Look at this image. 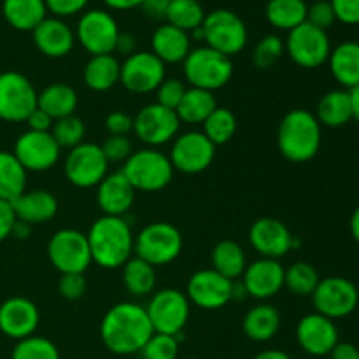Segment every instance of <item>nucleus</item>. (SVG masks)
<instances>
[{
    "label": "nucleus",
    "instance_id": "nucleus-1",
    "mask_svg": "<svg viewBox=\"0 0 359 359\" xmlns=\"http://www.w3.org/2000/svg\"><path fill=\"white\" fill-rule=\"evenodd\" d=\"M154 335L146 307L135 302H121L109 309L100 323V339L105 349L118 356L139 354Z\"/></svg>",
    "mask_w": 359,
    "mask_h": 359
},
{
    "label": "nucleus",
    "instance_id": "nucleus-2",
    "mask_svg": "<svg viewBox=\"0 0 359 359\" xmlns=\"http://www.w3.org/2000/svg\"><path fill=\"white\" fill-rule=\"evenodd\" d=\"M91 259L105 270L121 269L133 255L135 235L126 217L102 216L86 233Z\"/></svg>",
    "mask_w": 359,
    "mask_h": 359
},
{
    "label": "nucleus",
    "instance_id": "nucleus-3",
    "mask_svg": "<svg viewBox=\"0 0 359 359\" xmlns=\"http://www.w3.org/2000/svg\"><path fill=\"white\" fill-rule=\"evenodd\" d=\"M323 126L311 111L293 109L277 128V146L280 154L293 163H307L321 149Z\"/></svg>",
    "mask_w": 359,
    "mask_h": 359
},
{
    "label": "nucleus",
    "instance_id": "nucleus-4",
    "mask_svg": "<svg viewBox=\"0 0 359 359\" xmlns=\"http://www.w3.org/2000/svg\"><path fill=\"white\" fill-rule=\"evenodd\" d=\"M184 79L191 84V88L216 91L226 86L233 77V62L230 56L202 46L189 51L182 62Z\"/></svg>",
    "mask_w": 359,
    "mask_h": 359
},
{
    "label": "nucleus",
    "instance_id": "nucleus-5",
    "mask_svg": "<svg viewBox=\"0 0 359 359\" xmlns=\"http://www.w3.org/2000/svg\"><path fill=\"white\" fill-rule=\"evenodd\" d=\"M123 175L135 188V191L154 193L167 188L174 179V167L170 158L156 147L133 151L123 163Z\"/></svg>",
    "mask_w": 359,
    "mask_h": 359
},
{
    "label": "nucleus",
    "instance_id": "nucleus-6",
    "mask_svg": "<svg viewBox=\"0 0 359 359\" xmlns=\"http://www.w3.org/2000/svg\"><path fill=\"white\" fill-rule=\"evenodd\" d=\"M133 252L149 265H168L182 252V233L177 226L165 221H156L144 226L135 237Z\"/></svg>",
    "mask_w": 359,
    "mask_h": 359
},
{
    "label": "nucleus",
    "instance_id": "nucleus-7",
    "mask_svg": "<svg viewBox=\"0 0 359 359\" xmlns=\"http://www.w3.org/2000/svg\"><path fill=\"white\" fill-rule=\"evenodd\" d=\"M202 32L205 46L230 58L244 51L248 46V27L244 20L230 9H214L205 14Z\"/></svg>",
    "mask_w": 359,
    "mask_h": 359
},
{
    "label": "nucleus",
    "instance_id": "nucleus-8",
    "mask_svg": "<svg viewBox=\"0 0 359 359\" xmlns=\"http://www.w3.org/2000/svg\"><path fill=\"white\" fill-rule=\"evenodd\" d=\"M189 311H191V304L186 293L175 287L156 291L151 297L149 304L146 305V312L149 316L154 333L172 337L182 335V330L188 325Z\"/></svg>",
    "mask_w": 359,
    "mask_h": 359
},
{
    "label": "nucleus",
    "instance_id": "nucleus-9",
    "mask_svg": "<svg viewBox=\"0 0 359 359\" xmlns=\"http://www.w3.org/2000/svg\"><path fill=\"white\" fill-rule=\"evenodd\" d=\"M48 258L60 273H84L93 263L86 233L63 228L48 242Z\"/></svg>",
    "mask_w": 359,
    "mask_h": 359
},
{
    "label": "nucleus",
    "instance_id": "nucleus-10",
    "mask_svg": "<svg viewBox=\"0 0 359 359\" xmlns=\"http://www.w3.org/2000/svg\"><path fill=\"white\" fill-rule=\"evenodd\" d=\"M39 93L32 81L16 70L0 74V119L25 123L37 109Z\"/></svg>",
    "mask_w": 359,
    "mask_h": 359
},
{
    "label": "nucleus",
    "instance_id": "nucleus-11",
    "mask_svg": "<svg viewBox=\"0 0 359 359\" xmlns=\"http://www.w3.org/2000/svg\"><path fill=\"white\" fill-rule=\"evenodd\" d=\"M311 298L314 312L337 321L356 311L359 305V287L346 277H326L319 280Z\"/></svg>",
    "mask_w": 359,
    "mask_h": 359
},
{
    "label": "nucleus",
    "instance_id": "nucleus-12",
    "mask_svg": "<svg viewBox=\"0 0 359 359\" xmlns=\"http://www.w3.org/2000/svg\"><path fill=\"white\" fill-rule=\"evenodd\" d=\"M63 172L76 188H97L109 174V161L98 144L83 142L67 153Z\"/></svg>",
    "mask_w": 359,
    "mask_h": 359
},
{
    "label": "nucleus",
    "instance_id": "nucleus-13",
    "mask_svg": "<svg viewBox=\"0 0 359 359\" xmlns=\"http://www.w3.org/2000/svg\"><path fill=\"white\" fill-rule=\"evenodd\" d=\"M170 163L174 170L186 175H196L205 172L216 158V146L200 130L179 133L172 140Z\"/></svg>",
    "mask_w": 359,
    "mask_h": 359
},
{
    "label": "nucleus",
    "instance_id": "nucleus-14",
    "mask_svg": "<svg viewBox=\"0 0 359 359\" xmlns=\"http://www.w3.org/2000/svg\"><path fill=\"white\" fill-rule=\"evenodd\" d=\"M284 48L298 67L318 69V67L328 63L332 42H330L326 30H321L305 21L287 34Z\"/></svg>",
    "mask_w": 359,
    "mask_h": 359
},
{
    "label": "nucleus",
    "instance_id": "nucleus-15",
    "mask_svg": "<svg viewBox=\"0 0 359 359\" xmlns=\"http://www.w3.org/2000/svg\"><path fill=\"white\" fill-rule=\"evenodd\" d=\"M119 27L114 16L104 9H91L81 16L76 28V41L81 42L84 51L91 56L114 55Z\"/></svg>",
    "mask_w": 359,
    "mask_h": 359
},
{
    "label": "nucleus",
    "instance_id": "nucleus-16",
    "mask_svg": "<svg viewBox=\"0 0 359 359\" xmlns=\"http://www.w3.org/2000/svg\"><path fill=\"white\" fill-rule=\"evenodd\" d=\"M181 121L172 109L160 104H147L133 118V133L149 147H160L179 135Z\"/></svg>",
    "mask_w": 359,
    "mask_h": 359
},
{
    "label": "nucleus",
    "instance_id": "nucleus-17",
    "mask_svg": "<svg viewBox=\"0 0 359 359\" xmlns=\"http://www.w3.org/2000/svg\"><path fill=\"white\" fill-rule=\"evenodd\" d=\"M165 79H167L165 63L151 51H137L123 60L119 83L130 93H153Z\"/></svg>",
    "mask_w": 359,
    "mask_h": 359
},
{
    "label": "nucleus",
    "instance_id": "nucleus-18",
    "mask_svg": "<svg viewBox=\"0 0 359 359\" xmlns=\"http://www.w3.org/2000/svg\"><path fill=\"white\" fill-rule=\"evenodd\" d=\"M233 280L226 279L214 269H203L193 273L186 284L189 304L202 311H219L231 302Z\"/></svg>",
    "mask_w": 359,
    "mask_h": 359
},
{
    "label": "nucleus",
    "instance_id": "nucleus-19",
    "mask_svg": "<svg viewBox=\"0 0 359 359\" xmlns=\"http://www.w3.org/2000/svg\"><path fill=\"white\" fill-rule=\"evenodd\" d=\"M13 154L27 172H48L58 163L62 149L51 132L27 130L14 142Z\"/></svg>",
    "mask_w": 359,
    "mask_h": 359
},
{
    "label": "nucleus",
    "instance_id": "nucleus-20",
    "mask_svg": "<svg viewBox=\"0 0 359 359\" xmlns=\"http://www.w3.org/2000/svg\"><path fill=\"white\" fill-rule=\"evenodd\" d=\"M249 242L259 258L280 259L298 245L290 228L276 217H259L249 228Z\"/></svg>",
    "mask_w": 359,
    "mask_h": 359
},
{
    "label": "nucleus",
    "instance_id": "nucleus-21",
    "mask_svg": "<svg viewBox=\"0 0 359 359\" xmlns=\"http://www.w3.org/2000/svg\"><path fill=\"white\" fill-rule=\"evenodd\" d=\"M297 342L300 349L309 356H330L333 347L340 342L339 328L332 319L325 318L318 312H311L298 321Z\"/></svg>",
    "mask_w": 359,
    "mask_h": 359
},
{
    "label": "nucleus",
    "instance_id": "nucleus-22",
    "mask_svg": "<svg viewBox=\"0 0 359 359\" xmlns=\"http://www.w3.org/2000/svg\"><path fill=\"white\" fill-rule=\"evenodd\" d=\"M284 270L286 269L280 265L279 259L259 258L245 266L241 283L248 291V297L266 302L283 291Z\"/></svg>",
    "mask_w": 359,
    "mask_h": 359
},
{
    "label": "nucleus",
    "instance_id": "nucleus-23",
    "mask_svg": "<svg viewBox=\"0 0 359 359\" xmlns=\"http://www.w3.org/2000/svg\"><path fill=\"white\" fill-rule=\"evenodd\" d=\"M41 323V312L32 300L11 297L0 304V332L13 340H23L35 335Z\"/></svg>",
    "mask_w": 359,
    "mask_h": 359
},
{
    "label": "nucleus",
    "instance_id": "nucleus-24",
    "mask_svg": "<svg viewBox=\"0 0 359 359\" xmlns=\"http://www.w3.org/2000/svg\"><path fill=\"white\" fill-rule=\"evenodd\" d=\"M135 188L123 172H111L97 186V203L104 216L125 217L135 202Z\"/></svg>",
    "mask_w": 359,
    "mask_h": 359
},
{
    "label": "nucleus",
    "instance_id": "nucleus-25",
    "mask_svg": "<svg viewBox=\"0 0 359 359\" xmlns=\"http://www.w3.org/2000/svg\"><path fill=\"white\" fill-rule=\"evenodd\" d=\"M32 39L39 51L53 60L65 58L76 44V34L72 28L60 18H46L34 32Z\"/></svg>",
    "mask_w": 359,
    "mask_h": 359
},
{
    "label": "nucleus",
    "instance_id": "nucleus-26",
    "mask_svg": "<svg viewBox=\"0 0 359 359\" xmlns=\"http://www.w3.org/2000/svg\"><path fill=\"white\" fill-rule=\"evenodd\" d=\"M11 205L16 214V219L30 226L49 223L58 214V200L51 191H46V189L25 191Z\"/></svg>",
    "mask_w": 359,
    "mask_h": 359
},
{
    "label": "nucleus",
    "instance_id": "nucleus-27",
    "mask_svg": "<svg viewBox=\"0 0 359 359\" xmlns=\"http://www.w3.org/2000/svg\"><path fill=\"white\" fill-rule=\"evenodd\" d=\"M151 48H153L151 53L160 58L165 65L182 63L191 51V37L188 32L163 23L154 30L153 37H151Z\"/></svg>",
    "mask_w": 359,
    "mask_h": 359
},
{
    "label": "nucleus",
    "instance_id": "nucleus-28",
    "mask_svg": "<svg viewBox=\"0 0 359 359\" xmlns=\"http://www.w3.org/2000/svg\"><path fill=\"white\" fill-rule=\"evenodd\" d=\"M280 330V312L270 304H258L245 312L242 319V332L256 344L270 342Z\"/></svg>",
    "mask_w": 359,
    "mask_h": 359
},
{
    "label": "nucleus",
    "instance_id": "nucleus-29",
    "mask_svg": "<svg viewBox=\"0 0 359 359\" xmlns=\"http://www.w3.org/2000/svg\"><path fill=\"white\" fill-rule=\"evenodd\" d=\"M333 79L344 88L353 90L359 84V42L346 41L332 49L328 58Z\"/></svg>",
    "mask_w": 359,
    "mask_h": 359
},
{
    "label": "nucleus",
    "instance_id": "nucleus-30",
    "mask_svg": "<svg viewBox=\"0 0 359 359\" xmlns=\"http://www.w3.org/2000/svg\"><path fill=\"white\" fill-rule=\"evenodd\" d=\"M316 118L319 125L326 128H342L353 119V104H351L349 90L337 88L328 91L318 102Z\"/></svg>",
    "mask_w": 359,
    "mask_h": 359
},
{
    "label": "nucleus",
    "instance_id": "nucleus-31",
    "mask_svg": "<svg viewBox=\"0 0 359 359\" xmlns=\"http://www.w3.org/2000/svg\"><path fill=\"white\" fill-rule=\"evenodd\" d=\"M4 20L18 32H34L48 18L44 0H4Z\"/></svg>",
    "mask_w": 359,
    "mask_h": 359
},
{
    "label": "nucleus",
    "instance_id": "nucleus-32",
    "mask_svg": "<svg viewBox=\"0 0 359 359\" xmlns=\"http://www.w3.org/2000/svg\"><path fill=\"white\" fill-rule=\"evenodd\" d=\"M121 62L114 55L91 56L83 70V81L91 91L104 93L119 83Z\"/></svg>",
    "mask_w": 359,
    "mask_h": 359
},
{
    "label": "nucleus",
    "instance_id": "nucleus-33",
    "mask_svg": "<svg viewBox=\"0 0 359 359\" xmlns=\"http://www.w3.org/2000/svg\"><path fill=\"white\" fill-rule=\"evenodd\" d=\"M77 98L76 90L65 83H51L39 93L37 107L51 116L53 121L76 114Z\"/></svg>",
    "mask_w": 359,
    "mask_h": 359
},
{
    "label": "nucleus",
    "instance_id": "nucleus-34",
    "mask_svg": "<svg viewBox=\"0 0 359 359\" xmlns=\"http://www.w3.org/2000/svg\"><path fill=\"white\" fill-rule=\"evenodd\" d=\"M216 107L217 102L212 91L188 88L181 104L175 109V114L184 125H203V121L216 111Z\"/></svg>",
    "mask_w": 359,
    "mask_h": 359
},
{
    "label": "nucleus",
    "instance_id": "nucleus-35",
    "mask_svg": "<svg viewBox=\"0 0 359 359\" xmlns=\"http://www.w3.org/2000/svg\"><path fill=\"white\" fill-rule=\"evenodd\" d=\"M121 280L126 293L133 298L147 297L156 287V269L139 256H132L121 266Z\"/></svg>",
    "mask_w": 359,
    "mask_h": 359
},
{
    "label": "nucleus",
    "instance_id": "nucleus-36",
    "mask_svg": "<svg viewBox=\"0 0 359 359\" xmlns=\"http://www.w3.org/2000/svg\"><path fill=\"white\" fill-rule=\"evenodd\" d=\"M212 269L230 280L241 279L248 266V258L242 245L235 241H221L214 245L210 255Z\"/></svg>",
    "mask_w": 359,
    "mask_h": 359
},
{
    "label": "nucleus",
    "instance_id": "nucleus-37",
    "mask_svg": "<svg viewBox=\"0 0 359 359\" xmlns=\"http://www.w3.org/2000/svg\"><path fill=\"white\" fill-rule=\"evenodd\" d=\"M27 174L13 151H0V200L13 203L27 191Z\"/></svg>",
    "mask_w": 359,
    "mask_h": 359
},
{
    "label": "nucleus",
    "instance_id": "nucleus-38",
    "mask_svg": "<svg viewBox=\"0 0 359 359\" xmlns=\"http://www.w3.org/2000/svg\"><path fill=\"white\" fill-rule=\"evenodd\" d=\"M307 7L305 0H269L265 14L273 28L291 32L307 21Z\"/></svg>",
    "mask_w": 359,
    "mask_h": 359
},
{
    "label": "nucleus",
    "instance_id": "nucleus-39",
    "mask_svg": "<svg viewBox=\"0 0 359 359\" xmlns=\"http://www.w3.org/2000/svg\"><path fill=\"white\" fill-rule=\"evenodd\" d=\"M165 20L172 27L191 34L193 30L202 27L205 20V11L198 0H170Z\"/></svg>",
    "mask_w": 359,
    "mask_h": 359
},
{
    "label": "nucleus",
    "instance_id": "nucleus-40",
    "mask_svg": "<svg viewBox=\"0 0 359 359\" xmlns=\"http://www.w3.org/2000/svg\"><path fill=\"white\" fill-rule=\"evenodd\" d=\"M237 128L238 123L233 112L228 107H219V105L202 125V132L216 147L230 142L237 133Z\"/></svg>",
    "mask_w": 359,
    "mask_h": 359
},
{
    "label": "nucleus",
    "instance_id": "nucleus-41",
    "mask_svg": "<svg viewBox=\"0 0 359 359\" xmlns=\"http://www.w3.org/2000/svg\"><path fill=\"white\" fill-rule=\"evenodd\" d=\"M319 277L318 270L307 262H297L284 270V287L294 297H311L318 287Z\"/></svg>",
    "mask_w": 359,
    "mask_h": 359
},
{
    "label": "nucleus",
    "instance_id": "nucleus-42",
    "mask_svg": "<svg viewBox=\"0 0 359 359\" xmlns=\"http://www.w3.org/2000/svg\"><path fill=\"white\" fill-rule=\"evenodd\" d=\"M53 139L60 146V149H74L79 144L84 142L86 137V125L76 114L67 116V118L56 119L51 128Z\"/></svg>",
    "mask_w": 359,
    "mask_h": 359
},
{
    "label": "nucleus",
    "instance_id": "nucleus-43",
    "mask_svg": "<svg viewBox=\"0 0 359 359\" xmlns=\"http://www.w3.org/2000/svg\"><path fill=\"white\" fill-rule=\"evenodd\" d=\"M11 359H60V351L56 344L46 337L32 335L18 340L11 353Z\"/></svg>",
    "mask_w": 359,
    "mask_h": 359
},
{
    "label": "nucleus",
    "instance_id": "nucleus-44",
    "mask_svg": "<svg viewBox=\"0 0 359 359\" xmlns=\"http://www.w3.org/2000/svg\"><path fill=\"white\" fill-rule=\"evenodd\" d=\"M284 53H286V48H284V41L279 35H265V37L259 39L258 44L255 46V51H252V63L262 70L272 69V67L283 58Z\"/></svg>",
    "mask_w": 359,
    "mask_h": 359
},
{
    "label": "nucleus",
    "instance_id": "nucleus-45",
    "mask_svg": "<svg viewBox=\"0 0 359 359\" xmlns=\"http://www.w3.org/2000/svg\"><path fill=\"white\" fill-rule=\"evenodd\" d=\"M139 354L142 356V359H177L179 339L172 335L154 333Z\"/></svg>",
    "mask_w": 359,
    "mask_h": 359
},
{
    "label": "nucleus",
    "instance_id": "nucleus-46",
    "mask_svg": "<svg viewBox=\"0 0 359 359\" xmlns=\"http://www.w3.org/2000/svg\"><path fill=\"white\" fill-rule=\"evenodd\" d=\"M186 90H188V88L184 86V83H182L181 79H175V77L165 79L156 90V104L175 111V109L179 107V104H181Z\"/></svg>",
    "mask_w": 359,
    "mask_h": 359
},
{
    "label": "nucleus",
    "instance_id": "nucleus-47",
    "mask_svg": "<svg viewBox=\"0 0 359 359\" xmlns=\"http://www.w3.org/2000/svg\"><path fill=\"white\" fill-rule=\"evenodd\" d=\"M100 147L109 163H125L133 153L132 140L125 135H109Z\"/></svg>",
    "mask_w": 359,
    "mask_h": 359
},
{
    "label": "nucleus",
    "instance_id": "nucleus-48",
    "mask_svg": "<svg viewBox=\"0 0 359 359\" xmlns=\"http://www.w3.org/2000/svg\"><path fill=\"white\" fill-rule=\"evenodd\" d=\"M86 279H84V273H63L60 277L58 283V293L60 297L65 298V300L76 302L79 298L84 297L86 293Z\"/></svg>",
    "mask_w": 359,
    "mask_h": 359
},
{
    "label": "nucleus",
    "instance_id": "nucleus-49",
    "mask_svg": "<svg viewBox=\"0 0 359 359\" xmlns=\"http://www.w3.org/2000/svg\"><path fill=\"white\" fill-rule=\"evenodd\" d=\"M335 21V11H333L330 0H318L307 7V23L314 25L321 30H328Z\"/></svg>",
    "mask_w": 359,
    "mask_h": 359
},
{
    "label": "nucleus",
    "instance_id": "nucleus-50",
    "mask_svg": "<svg viewBox=\"0 0 359 359\" xmlns=\"http://www.w3.org/2000/svg\"><path fill=\"white\" fill-rule=\"evenodd\" d=\"M48 13H51L55 18H69L83 13L86 9L90 0H44Z\"/></svg>",
    "mask_w": 359,
    "mask_h": 359
},
{
    "label": "nucleus",
    "instance_id": "nucleus-51",
    "mask_svg": "<svg viewBox=\"0 0 359 359\" xmlns=\"http://www.w3.org/2000/svg\"><path fill=\"white\" fill-rule=\"evenodd\" d=\"M337 21L344 25H359V0H330Z\"/></svg>",
    "mask_w": 359,
    "mask_h": 359
},
{
    "label": "nucleus",
    "instance_id": "nucleus-52",
    "mask_svg": "<svg viewBox=\"0 0 359 359\" xmlns=\"http://www.w3.org/2000/svg\"><path fill=\"white\" fill-rule=\"evenodd\" d=\"M104 125L109 135L128 137V133L133 132V118L123 111H114L111 114H107Z\"/></svg>",
    "mask_w": 359,
    "mask_h": 359
},
{
    "label": "nucleus",
    "instance_id": "nucleus-53",
    "mask_svg": "<svg viewBox=\"0 0 359 359\" xmlns=\"http://www.w3.org/2000/svg\"><path fill=\"white\" fill-rule=\"evenodd\" d=\"M16 224V214H14L11 202L0 200V244L13 235V228Z\"/></svg>",
    "mask_w": 359,
    "mask_h": 359
},
{
    "label": "nucleus",
    "instance_id": "nucleus-54",
    "mask_svg": "<svg viewBox=\"0 0 359 359\" xmlns=\"http://www.w3.org/2000/svg\"><path fill=\"white\" fill-rule=\"evenodd\" d=\"M25 123L28 125V130H34V132H51L53 123L55 121L51 119V116H48L44 111H41L37 107L28 116V119Z\"/></svg>",
    "mask_w": 359,
    "mask_h": 359
},
{
    "label": "nucleus",
    "instance_id": "nucleus-55",
    "mask_svg": "<svg viewBox=\"0 0 359 359\" xmlns=\"http://www.w3.org/2000/svg\"><path fill=\"white\" fill-rule=\"evenodd\" d=\"M168 6H170V0H144L140 9L151 20H165Z\"/></svg>",
    "mask_w": 359,
    "mask_h": 359
},
{
    "label": "nucleus",
    "instance_id": "nucleus-56",
    "mask_svg": "<svg viewBox=\"0 0 359 359\" xmlns=\"http://www.w3.org/2000/svg\"><path fill=\"white\" fill-rule=\"evenodd\" d=\"M114 53H118V55H123L125 58H126V56L133 55V53H137V39L133 37L130 32H119L118 41H116Z\"/></svg>",
    "mask_w": 359,
    "mask_h": 359
},
{
    "label": "nucleus",
    "instance_id": "nucleus-57",
    "mask_svg": "<svg viewBox=\"0 0 359 359\" xmlns=\"http://www.w3.org/2000/svg\"><path fill=\"white\" fill-rule=\"evenodd\" d=\"M330 359H359V349L351 342H339L330 353Z\"/></svg>",
    "mask_w": 359,
    "mask_h": 359
},
{
    "label": "nucleus",
    "instance_id": "nucleus-58",
    "mask_svg": "<svg viewBox=\"0 0 359 359\" xmlns=\"http://www.w3.org/2000/svg\"><path fill=\"white\" fill-rule=\"evenodd\" d=\"M105 6H109L111 9L116 11H130L135 9V7L142 6L144 0H104Z\"/></svg>",
    "mask_w": 359,
    "mask_h": 359
},
{
    "label": "nucleus",
    "instance_id": "nucleus-59",
    "mask_svg": "<svg viewBox=\"0 0 359 359\" xmlns=\"http://www.w3.org/2000/svg\"><path fill=\"white\" fill-rule=\"evenodd\" d=\"M252 359H293L286 351H280V349H266L262 351V353L256 354Z\"/></svg>",
    "mask_w": 359,
    "mask_h": 359
},
{
    "label": "nucleus",
    "instance_id": "nucleus-60",
    "mask_svg": "<svg viewBox=\"0 0 359 359\" xmlns=\"http://www.w3.org/2000/svg\"><path fill=\"white\" fill-rule=\"evenodd\" d=\"M30 231H32L30 224H27V223H23V221L16 219V224H14L13 235H11V237H16V238H20V241H23V238L30 237Z\"/></svg>",
    "mask_w": 359,
    "mask_h": 359
},
{
    "label": "nucleus",
    "instance_id": "nucleus-61",
    "mask_svg": "<svg viewBox=\"0 0 359 359\" xmlns=\"http://www.w3.org/2000/svg\"><path fill=\"white\" fill-rule=\"evenodd\" d=\"M351 95V104H353V119H356L359 123V84L354 86L353 90H349Z\"/></svg>",
    "mask_w": 359,
    "mask_h": 359
},
{
    "label": "nucleus",
    "instance_id": "nucleus-62",
    "mask_svg": "<svg viewBox=\"0 0 359 359\" xmlns=\"http://www.w3.org/2000/svg\"><path fill=\"white\" fill-rule=\"evenodd\" d=\"M349 226H351V235H353L354 241L359 244V205L354 209L353 216H351Z\"/></svg>",
    "mask_w": 359,
    "mask_h": 359
}]
</instances>
